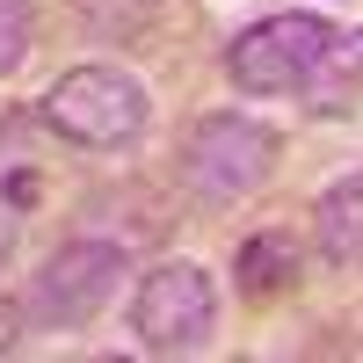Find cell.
I'll return each mask as SVG.
<instances>
[{
	"instance_id": "cell-1",
	"label": "cell",
	"mask_w": 363,
	"mask_h": 363,
	"mask_svg": "<svg viewBox=\"0 0 363 363\" xmlns=\"http://www.w3.org/2000/svg\"><path fill=\"white\" fill-rule=\"evenodd\" d=\"M277 153H284V138L255 124V116H240V109H211L203 124L182 138V189H189L196 203L211 211H225V203H247L255 189H269V174H277Z\"/></svg>"
},
{
	"instance_id": "cell-2",
	"label": "cell",
	"mask_w": 363,
	"mask_h": 363,
	"mask_svg": "<svg viewBox=\"0 0 363 363\" xmlns=\"http://www.w3.org/2000/svg\"><path fill=\"white\" fill-rule=\"evenodd\" d=\"M44 124L66 138V145H87V153H124V145L145 138L153 124V95L124 73V66H73L44 87Z\"/></svg>"
},
{
	"instance_id": "cell-3",
	"label": "cell",
	"mask_w": 363,
	"mask_h": 363,
	"mask_svg": "<svg viewBox=\"0 0 363 363\" xmlns=\"http://www.w3.org/2000/svg\"><path fill=\"white\" fill-rule=\"evenodd\" d=\"M131 335L145 356H203L218 335V284L203 262H153L131 291Z\"/></svg>"
},
{
	"instance_id": "cell-4",
	"label": "cell",
	"mask_w": 363,
	"mask_h": 363,
	"mask_svg": "<svg viewBox=\"0 0 363 363\" xmlns=\"http://www.w3.org/2000/svg\"><path fill=\"white\" fill-rule=\"evenodd\" d=\"M116 277H124V247H109V240H66V247L29 277L22 327H37V335H73V327H87L116 298Z\"/></svg>"
},
{
	"instance_id": "cell-5",
	"label": "cell",
	"mask_w": 363,
	"mask_h": 363,
	"mask_svg": "<svg viewBox=\"0 0 363 363\" xmlns=\"http://www.w3.org/2000/svg\"><path fill=\"white\" fill-rule=\"evenodd\" d=\"M327 44H335V22H320L306 8H284V15H262L255 29H240L225 44V73L240 95H291L320 73Z\"/></svg>"
},
{
	"instance_id": "cell-6",
	"label": "cell",
	"mask_w": 363,
	"mask_h": 363,
	"mask_svg": "<svg viewBox=\"0 0 363 363\" xmlns=\"http://www.w3.org/2000/svg\"><path fill=\"white\" fill-rule=\"evenodd\" d=\"M313 247L327 269H363V174L327 182L313 203Z\"/></svg>"
},
{
	"instance_id": "cell-7",
	"label": "cell",
	"mask_w": 363,
	"mask_h": 363,
	"mask_svg": "<svg viewBox=\"0 0 363 363\" xmlns=\"http://www.w3.org/2000/svg\"><path fill=\"white\" fill-rule=\"evenodd\" d=\"M306 87H313V109H320V116L363 109V29H356V37H342V29H335V44H327L320 73H313Z\"/></svg>"
},
{
	"instance_id": "cell-8",
	"label": "cell",
	"mask_w": 363,
	"mask_h": 363,
	"mask_svg": "<svg viewBox=\"0 0 363 363\" xmlns=\"http://www.w3.org/2000/svg\"><path fill=\"white\" fill-rule=\"evenodd\" d=\"M298 240L284 233V225H269V233H255L247 247H240V262H233V277H240V291H255V298H269V291H284V284H298Z\"/></svg>"
},
{
	"instance_id": "cell-9",
	"label": "cell",
	"mask_w": 363,
	"mask_h": 363,
	"mask_svg": "<svg viewBox=\"0 0 363 363\" xmlns=\"http://www.w3.org/2000/svg\"><path fill=\"white\" fill-rule=\"evenodd\" d=\"M29 44H37V15H29V0H0V80L22 73Z\"/></svg>"
},
{
	"instance_id": "cell-10",
	"label": "cell",
	"mask_w": 363,
	"mask_h": 363,
	"mask_svg": "<svg viewBox=\"0 0 363 363\" xmlns=\"http://www.w3.org/2000/svg\"><path fill=\"white\" fill-rule=\"evenodd\" d=\"M15 327H22V306H8V298H0V356L15 349Z\"/></svg>"
},
{
	"instance_id": "cell-11",
	"label": "cell",
	"mask_w": 363,
	"mask_h": 363,
	"mask_svg": "<svg viewBox=\"0 0 363 363\" xmlns=\"http://www.w3.org/2000/svg\"><path fill=\"white\" fill-rule=\"evenodd\" d=\"M8 247H15V203L0 196V262H8Z\"/></svg>"
}]
</instances>
